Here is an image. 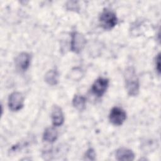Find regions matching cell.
Returning <instances> with one entry per match:
<instances>
[{
	"label": "cell",
	"mask_w": 161,
	"mask_h": 161,
	"mask_svg": "<svg viewBox=\"0 0 161 161\" xmlns=\"http://www.w3.org/2000/svg\"><path fill=\"white\" fill-rule=\"evenodd\" d=\"M125 87L130 96H136L140 91L139 79L135 69L133 67H128L124 72Z\"/></svg>",
	"instance_id": "obj_1"
},
{
	"label": "cell",
	"mask_w": 161,
	"mask_h": 161,
	"mask_svg": "<svg viewBox=\"0 0 161 161\" xmlns=\"http://www.w3.org/2000/svg\"><path fill=\"white\" fill-rule=\"evenodd\" d=\"M118 18L116 13L108 8L104 9L100 14L99 21L101 26L106 30L113 29L118 23Z\"/></svg>",
	"instance_id": "obj_2"
},
{
	"label": "cell",
	"mask_w": 161,
	"mask_h": 161,
	"mask_svg": "<svg viewBox=\"0 0 161 161\" xmlns=\"http://www.w3.org/2000/svg\"><path fill=\"white\" fill-rule=\"evenodd\" d=\"M86 40L84 36L77 31H73L71 34L70 50L72 52L79 53L84 48Z\"/></svg>",
	"instance_id": "obj_3"
},
{
	"label": "cell",
	"mask_w": 161,
	"mask_h": 161,
	"mask_svg": "<svg viewBox=\"0 0 161 161\" xmlns=\"http://www.w3.org/2000/svg\"><path fill=\"white\" fill-rule=\"evenodd\" d=\"M126 119V113L121 108L114 106L110 110L109 114V121L114 126H120Z\"/></svg>",
	"instance_id": "obj_4"
},
{
	"label": "cell",
	"mask_w": 161,
	"mask_h": 161,
	"mask_svg": "<svg viewBox=\"0 0 161 161\" xmlns=\"http://www.w3.org/2000/svg\"><path fill=\"white\" fill-rule=\"evenodd\" d=\"M8 107L12 111H18L24 106V97L19 92H13L8 97Z\"/></svg>",
	"instance_id": "obj_5"
},
{
	"label": "cell",
	"mask_w": 161,
	"mask_h": 161,
	"mask_svg": "<svg viewBox=\"0 0 161 161\" xmlns=\"http://www.w3.org/2000/svg\"><path fill=\"white\" fill-rule=\"evenodd\" d=\"M109 80L107 78L102 77L97 78L92 85V92L98 97H102L106 92L109 86Z\"/></svg>",
	"instance_id": "obj_6"
},
{
	"label": "cell",
	"mask_w": 161,
	"mask_h": 161,
	"mask_svg": "<svg viewBox=\"0 0 161 161\" xmlns=\"http://www.w3.org/2000/svg\"><path fill=\"white\" fill-rule=\"evenodd\" d=\"M31 62V56L27 52L19 53L15 58L16 67L21 70L26 71L30 67Z\"/></svg>",
	"instance_id": "obj_7"
},
{
	"label": "cell",
	"mask_w": 161,
	"mask_h": 161,
	"mask_svg": "<svg viewBox=\"0 0 161 161\" xmlns=\"http://www.w3.org/2000/svg\"><path fill=\"white\" fill-rule=\"evenodd\" d=\"M51 119L54 126H60L64 122V114L62 108L58 105H54L52 109Z\"/></svg>",
	"instance_id": "obj_8"
},
{
	"label": "cell",
	"mask_w": 161,
	"mask_h": 161,
	"mask_svg": "<svg viewBox=\"0 0 161 161\" xmlns=\"http://www.w3.org/2000/svg\"><path fill=\"white\" fill-rule=\"evenodd\" d=\"M116 158L119 161H132L135 159L133 152L125 147H121L116 151Z\"/></svg>",
	"instance_id": "obj_9"
},
{
	"label": "cell",
	"mask_w": 161,
	"mask_h": 161,
	"mask_svg": "<svg viewBox=\"0 0 161 161\" xmlns=\"http://www.w3.org/2000/svg\"><path fill=\"white\" fill-rule=\"evenodd\" d=\"M58 138V132L54 127L47 128L43 134V140L48 143L54 142Z\"/></svg>",
	"instance_id": "obj_10"
},
{
	"label": "cell",
	"mask_w": 161,
	"mask_h": 161,
	"mask_svg": "<svg viewBox=\"0 0 161 161\" xmlns=\"http://www.w3.org/2000/svg\"><path fill=\"white\" fill-rule=\"evenodd\" d=\"M59 74L57 70H49L45 75V81L50 86L57 85L58 82Z\"/></svg>",
	"instance_id": "obj_11"
},
{
	"label": "cell",
	"mask_w": 161,
	"mask_h": 161,
	"mask_svg": "<svg viewBox=\"0 0 161 161\" xmlns=\"http://www.w3.org/2000/svg\"><path fill=\"white\" fill-rule=\"evenodd\" d=\"M73 106L79 111H83L86 108V98L80 94H75L72 99Z\"/></svg>",
	"instance_id": "obj_12"
},
{
	"label": "cell",
	"mask_w": 161,
	"mask_h": 161,
	"mask_svg": "<svg viewBox=\"0 0 161 161\" xmlns=\"http://www.w3.org/2000/svg\"><path fill=\"white\" fill-rule=\"evenodd\" d=\"M85 158L89 160H94L96 159V152L92 148H88L85 153Z\"/></svg>",
	"instance_id": "obj_13"
},
{
	"label": "cell",
	"mask_w": 161,
	"mask_h": 161,
	"mask_svg": "<svg viewBox=\"0 0 161 161\" xmlns=\"http://www.w3.org/2000/svg\"><path fill=\"white\" fill-rule=\"evenodd\" d=\"M155 69L158 75L160 74V54L158 53L155 58Z\"/></svg>",
	"instance_id": "obj_14"
}]
</instances>
